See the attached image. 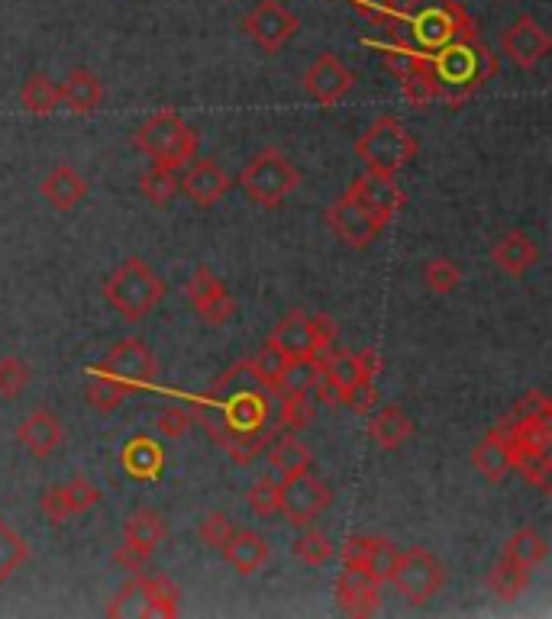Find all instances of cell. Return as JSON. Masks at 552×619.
Wrapping results in <instances>:
<instances>
[{"label": "cell", "instance_id": "db71d44e", "mask_svg": "<svg viewBox=\"0 0 552 619\" xmlns=\"http://www.w3.org/2000/svg\"><path fill=\"white\" fill-rule=\"evenodd\" d=\"M246 364L253 368V374L259 377V384L266 387V391H272L275 387V381H278V371H281V364H284V358L266 343L259 352L253 355V358H246Z\"/></svg>", "mask_w": 552, "mask_h": 619}, {"label": "cell", "instance_id": "83f0119b", "mask_svg": "<svg viewBox=\"0 0 552 619\" xmlns=\"http://www.w3.org/2000/svg\"><path fill=\"white\" fill-rule=\"evenodd\" d=\"M133 394V387L126 384V381H120L113 371H107L100 361L94 364L91 371H88V384H85V400L91 404L94 410H100V413H110V410H116L126 397Z\"/></svg>", "mask_w": 552, "mask_h": 619}, {"label": "cell", "instance_id": "277c9868", "mask_svg": "<svg viewBox=\"0 0 552 619\" xmlns=\"http://www.w3.org/2000/svg\"><path fill=\"white\" fill-rule=\"evenodd\" d=\"M133 146L152 165L182 172L184 165L197 156V129L184 123L179 110H159L133 133Z\"/></svg>", "mask_w": 552, "mask_h": 619}, {"label": "cell", "instance_id": "7bdbcfd3", "mask_svg": "<svg viewBox=\"0 0 552 619\" xmlns=\"http://www.w3.org/2000/svg\"><path fill=\"white\" fill-rule=\"evenodd\" d=\"M149 594V617H179V587L162 574H143Z\"/></svg>", "mask_w": 552, "mask_h": 619}, {"label": "cell", "instance_id": "d6986e66", "mask_svg": "<svg viewBox=\"0 0 552 619\" xmlns=\"http://www.w3.org/2000/svg\"><path fill=\"white\" fill-rule=\"evenodd\" d=\"M220 552H223V558H226V565H230L233 571L246 574V578H249V574H259V571L269 565V558H272L269 538L256 530H233L230 532V538L220 545Z\"/></svg>", "mask_w": 552, "mask_h": 619}, {"label": "cell", "instance_id": "1f68e13d", "mask_svg": "<svg viewBox=\"0 0 552 619\" xmlns=\"http://www.w3.org/2000/svg\"><path fill=\"white\" fill-rule=\"evenodd\" d=\"M484 584H488V591H491L498 601L514 604V601L527 591V584H530V571L520 568V565H514V561H507V558L501 555V558L494 561V568L488 571Z\"/></svg>", "mask_w": 552, "mask_h": 619}, {"label": "cell", "instance_id": "30bf717a", "mask_svg": "<svg viewBox=\"0 0 552 619\" xmlns=\"http://www.w3.org/2000/svg\"><path fill=\"white\" fill-rule=\"evenodd\" d=\"M184 297L191 300V307L197 310V317L207 326H226L236 313V300L226 290V284L210 271L207 265H200L184 284Z\"/></svg>", "mask_w": 552, "mask_h": 619}, {"label": "cell", "instance_id": "603a6c76", "mask_svg": "<svg viewBox=\"0 0 552 619\" xmlns=\"http://www.w3.org/2000/svg\"><path fill=\"white\" fill-rule=\"evenodd\" d=\"M165 538H169V527H165L162 513L152 507L133 510V517L123 523V545L136 548L139 555L152 558L159 552V545H165Z\"/></svg>", "mask_w": 552, "mask_h": 619}, {"label": "cell", "instance_id": "f6af8a7d", "mask_svg": "<svg viewBox=\"0 0 552 619\" xmlns=\"http://www.w3.org/2000/svg\"><path fill=\"white\" fill-rule=\"evenodd\" d=\"M243 391H266L246 361H236V364H233L226 374H220L217 384L210 387V394L220 397V400H226V397H233V394H243Z\"/></svg>", "mask_w": 552, "mask_h": 619}, {"label": "cell", "instance_id": "f5cc1de1", "mask_svg": "<svg viewBox=\"0 0 552 619\" xmlns=\"http://www.w3.org/2000/svg\"><path fill=\"white\" fill-rule=\"evenodd\" d=\"M191 423H194V417H191V410H184L182 404H169V407H162L159 417H156V430H159L165 440H184L187 430H191Z\"/></svg>", "mask_w": 552, "mask_h": 619}, {"label": "cell", "instance_id": "680465c9", "mask_svg": "<svg viewBox=\"0 0 552 619\" xmlns=\"http://www.w3.org/2000/svg\"><path fill=\"white\" fill-rule=\"evenodd\" d=\"M514 413H517V417H552L550 397L533 387V391H527V394L520 397V404H517Z\"/></svg>", "mask_w": 552, "mask_h": 619}, {"label": "cell", "instance_id": "4316f807", "mask_svg": "<svg viewBox=\"0 0 552 619\" xmlns=\"http://www.w3.org/2000/svg\"><path fill=\"white\" fill-rule=\"evenodd\" d=\"M368 436L378 448H401L414 436V420L397 407V404H384L375 410L371 423H368Z\"/></svg>", "mask_w": 552, "mask_h": 619}, {"label": "cell", "instance_id": "ffe728a7", "mask_svg": "<svg viewBox=\"0 0 552 619\" xmlns=\"http://www.w3.org/2000/svg\"><path fill=\"white\" fill-rule=\"evenodd\" d=\"M16 443L23 445L33 458H49L59 445L65 443V430L52 410L39 407L16 426Z\"/></svg>", "mask_w": 552, "mask_h": 619}, {"label": "cell", "instance_id": "484cf974", "mask_svg": "<svg viewBox=\"0 0 552 619\" xmlns=\"http://www.w3.org/2000/svg\"><path fill=\"white\" fill-rule=\"evenodd\" d=\"M59 100L72 110V113H94L103 100V85L94 75L91 69H72L62 85H59Z\"/></svg>", "mask_w": 552, "mask_h": 619}, {"label": "cell", "instance_id": "c3c4849f", "mask_svg": "<svg viewBox=\"0 0 552 619\" xmlns=\"http://www.w3.org/2000/svg\"><path fill=\"white\" fill-rule=\"evenodd\" d=\"M62 497H65V504H69V510H72V517H78V513H88L91 507L100 504V487L91 484L88 478H72L69 484H62Z\"/></svg>", "mask_w": 552, "mask_h": 619}, {"label": "cell", "instance_id": "74e56055", "mask_svg": "<svg viewBox=\"0 0 552 619\" xmlns=\"http://www.w3.org/2000/svg\"><path fill=\"white\" fill-rule=\"evenodd\" d=\"M269 443V433H266V426H259V430H236V426H230L226 433H223V451L236 461V465H249L262 448Z\"/></svg>", "mask_w": 552, "mask_h": 619}, {"label": "cell", "instance_id": "d590c367", "mask_svg": "<svg viewBox=\"0 0 552 619\" xmlns=\"http://www.w3.org/2000/svg\"><path fill=\"white\" fill-rule=\"evenodd\" d=\"M300 535L291 542V555L294 558H300L304 565H310V568H320V565H327V561H333V555H336V545L330 542V535L320 530V527H314V523H307V527H300Z\"/></svg>", "mask_w": 552, "mask_h": 619}, {"label": "cell", "instance_id": "cb8c5ba5", "mask_svg": "<svg viewBox=\"0 0 552 619\" xmlns=\"http://www.w3.org/2000/svg\"><path fill=\"white\" fill-rule=\"evenodd\" d=\"M39 194L56 207V210H75L88 197V177L72 165H56L42 177Z\"/></svg>", "mask_w": 552, "mask_h": 619}, {"label": "cell", "instance_id": "7a4b0ae2", "mask_svg": "<svg viewBox=\"0 0 552 619\" xmlns=\"http://www.w3.org/2000/svg\"><path fill=\"white\" fill-rule=\"evenodd\" d=\"M420 52H437L456 39H478V23L462 10L459 0H410L401 23Z\"/></svg>", "mask_w": 552, "mask_h": 619}, {"label": "cell", "instance_id": "44dd1931", "mask_svg": "<svg viewBox=\"0 0 552 619\" xmlns=\"http://www.w3.org/2000/svg\"><path fill=\"white\" fill-rule=\"evenodd\" d=\"M471 465L491 484H501L514 471V448H511V440H507L504 426H494L481 443L475 445Z\"/></svg>", "mask_w": 552, "mask_h": 619}, {"label": "cell", "instance_id": "ac0fdd59", "mask_svg": "<svg viewBox=\"0 0 552 619\" xmlns=\"http://www.w3.org/2000/svg\"><path fill=\"white\" fill-rule=\"evenodd\" d=\"M336 604L349 617H375L381 607V581H375L359 568L343 565L336 578Z\"/></svg>", "mask_w": 552, "mask_h": 619}, {"label": "cell", "instance_id": "d6a6232c", "mask_svg": "<svg viewBox=\"0 0 552 619\" xmlns=\"http://www.w3.org/2000/svg\"><path fill=\"white\" fill-rule=\"evenodd\" d=\"M20 103H23V110L26 113H33V116H52L56 110H59V85L46 75V72H36V75H29L26 82H23V88H20Z\"/></svg>", "mask_w": 552, "mask_h": 619}, {"label": "cell", "instance_id": "4dcf8cb0", "mask_svg": "<svg viewBox=\"0 0 552 619\" xmlns=\"http://www.w3.org/2000/svg\"><path fill=\"white\" fill-rule=\"evenodd\" d=\"M320 371H323V358H317V355L284 358L272 391H275V394H291V391H307V394H310V387H314V381L320 377Z\"/></svg>", "mask_w": 552, "mask_h": 619}, {"label": "cell", "instance_id": "5b68a950", "mask_svg": "<svg viewBox=\"0 0 552 619\" xmlns=\"http://www.w3.org/2000/svg\"><path fill=\"white\" fill-rule=\"evenodd\" d=\"M356 156L363 159L366 172L397 175L410 159L417 156V139L404 129L394 116H378L366 126V133L356 139Z\"/></svg>", "mask_w": 552, "mask_h": 619}, {"label": "cell", "instance_id": "7c38bea8", "mask_svg": "<svg viewBox=\"0 0 552 619\" xmlns=\"http://www.w3.org/2000/svg\"><path fill=\"white\" fill-rule=\"evenodd\" d=\"M304 90L310 100H317L320 107H336L340 100H346V94L356 85L353 69L343 65V59L336 52H320L307 72H304Z\"/></svg>", "mask_w": 552, "mask_h": 619}, {"label": "cell", "instance_id": "7dc6e473", "mask_svg": "<svg viewBox=\"0 0 552 619\" xmlns=\"http://www.w3.org/2000/svg\"><path fill=\"white\" fill-rule=\"evenodd\" d=\"M424 284L433 294H453L462 284V268L453 259H430L424 265Z\"/></svg>", "mask_w": 552, "mask_h": 619}, {"label": "cell", "instance_id": "91938a15", "mask_svg": "<svg viewBox=\"0 0 552 619\" xmlns=\"http://www.w3.org/2000/svg\"><path fill=\"white\" fill-rule=\"evenodd\" d=\"M113 565L123 568L126 574H146V568H149V555H139L136 548L120 545V548L113 552Z\"/></svg>", "mask_w": 552, "mask_h": 619}, {"label": "cell", "instance_id": "60d3db41", "mask_svg": "<svg viewBox=\"0 0 552 619\" xmlns=\"http://www.w3.org/2000/svg\"><path fill=\"white\" fill-rule=\"evenodd\" d=\"M29 558V542L0 520V584L10 581V574H16Z\"/></svg>", "mask_w": 552, "mask_h": 619}, {"label": "cell", "instance_id": "681fc988", "mask_svg": "<svg viewBox=\"0 0 552 619\" xmlns=\"http://www.w3.org/2000/svg\"><path fill=\"white\" fill-rule=\"evenodd\" d=\"M246 504L253 507L256 517H275L281 507V487L272 478H259L256 484H249L246 491Z\"/></svg>", "mask_w": 552, "mask_h": 619}, {"label": "cell", "instance_id": "9c48e42d", "mask_svg": "<svg viewBox=\"0 0 552 619\" xmlns=\"http://www.w3.org/2000/svg\"><path fill=\"white\" fill-rule=\"evenodd\" d=\"M300 29V16L278 0H262L243 16V33L269 55L281 52Z\"/></svg>", "mask_w": 552, "mask_h": 619}, {"label": "cell", "instance_id": "e0dca14e", "mask_svg": "<svg viewBox=\"0 0 552 619\" xmlns=\"http://www.w3.org/2000/svg\"><path fill=\"white\" fill-rule=\"evenodd\" d=\"M100 364L107 371H113L120 381H126L133 391L136 387H149L156 381V355L149 352V346L143 339H136V336L116 343Z\"/></svg>", "mask_w": 552, "mask_h": 619}, {"label": "cell", "instance_id": "e575fe53", "mask_svg": "<svg viewBox=\"0 0 552 619\" xmlns=\"http://www.w3.org/2000/svg\"><path fill=\"white\" fill-rule=\"evenodd\" d=\"M269 461H272V468L278 471V478H291V474L307 471V468L314 465V455H310L307 443L297 440V433H287V436H281V440L272 445Z\"/></svg>", "mask_w": 552, "mask_h": 619}, {"label": "cell", "instance_id": "2e32d148", "mask_svg": "<svg viewBox=\"0 0 552 619\" xmlns=\"http://www.w3.org/2000/svg\"><path fill=\"white\" fill-rule=\"evenodd\" d=\"M230 187H233V177L210 159L187 162L179 175V190L200 210H210L217 200H223L230 194Z\"/></svg>", "mask_w": 552, "mask_h": 619}, {"label": "cell", "instance_id": "ee69618b", "mask_svg": "<svg viewBox=\"0 0 552 619\" xmlns=\"http://www.w3.org/2000/svg\"><path fill=\"white\" fill-rule=\"evenodd\" d=\"M514 471H520V478L527 484H533L537 491L550 494L552 491V455L550 451H524L514 458Z\"/></svg>", "mask_w": 552, "mask_h": 619}, {"label": "cell", "instance_id": "6f0895ef", "mask_svg": "<svg viewBox=\"0 0 552 619\" xmlns=\"http://www.w3.org/2000/svg\"><path fill=\"white\" fill-rule=\"evenodd\" d=\"M39 510H42V517H46L52 527H62V523L72 520V510H69V504H65V497H62V484L46 487V494H42V500H39Z\"/></svg>", "mask_w": 552, "mask_h": 619}, {"label": "cell", "instance_id": "94428289", "mask_svg": "<svg viewBox=\"0 0 552 619\" xmlns=\"http://www.w3.org/2000/svg\"><path fill=\"white\" fill-rule=\"evenodd\" d=\"M353 361H356V368H359V374L363 377H375L378 371H381V358L375 349H363V352H353Z\"/></svg>", "mask_w": 552, "mask_h": 619}, {"label": "cell", "instance_id": "8992f818", "mask_svg": "<svg viewBox=\"0 0 552 619\" xmlns=\"http://www.w3.org/2000/svg\"><path fill=\"white\" fill-rule=\"evenodd\" d=\"M240 184L249 194L253 203L275 210L281 207L300 184V172L287 162L284 152L278 149H262L256 159H249V165L240 172Z\"/></svg>", "mask_w": 552, "mask_h": 619}, {"label": "cell", "instance_id": "3957f363", "mask_svg": "<svg viewBox=\"0 0 552 619\" xmlns=\"http://www.w3.org/2000/svg\"><path fill=\"white\" fill-rule=\"evenodd\" d=\"M103 297L126 323H139L165 297V281L146 259H126L103 281Z\"/></svg>", "mask_w": 552, "mask_h": 619}, {"label": "cell", "instance_id": "d4e9b609", "mask_svg": "<svg viewBox=\"0 0 552 619\" xmlns=\"http://www.w3.org/2000/svg\"><path fill=\"white\" fill-rule=\"evenodd\" d=\"M120 465L133 481H156L165 468V451L149 436H133L120 451Z\"/></svg>", "mask_w": 552, "mask_h": 619}, {"label": "cell", "instance_id": "7402d4cb", "mask_svg": "<svg viewBox=\"0 0 552 619\" xmlns=\"http://www.w3.org/2000/svg\"><path fill=\"white\" fill-rule=\"evenodd\" d=\"M491 262H494L498 271H504L511 277H524L530 268L540 262V246L524 230H511L491 246Z\"/></svg>", "mask_w": 552, "mask_h": 619}, {"label": "cell", "instance_id": "836d02e7", "mask_svg": "<svg viewBox=\"0 0 552 619\" xmlns=\"http://www.w3.org/2000/svg\"><path fill=\"white\" fill-rule=\"evenodd\" d=\"M547 555H550L547 538L537 530H530V527H527V530H517L504 542V558L514 561V565H520V568H527V571H533L537 565H543Z\"/></svg>", "mask_w": 552, "mask_h": 619}, {"label": "cell", "instance_id": "f907efd6", "mask_svg": "<svg viewBox=\"0 0 552 619\" xmlns=\"http://www.w3.org/2000/svg\"><path fill=\"white\" fill-rule=\"evenodd\" d=\"M307 333H310V355L323 358L336 349V323L327 313H307Z\"/></svg>", "mask_w": 552, "mask_h": 619}, {"label": "cell", "instance_id": "8fae6325", "mask_svg": "<svg viewBox=\"0 0 552 619\" xmlns=\"http://www.w3.org/2000/svg\"><path fill=\"white\" fill-rule=\"evenodd\" d=\"M363 210H366L368 216L384 230L391 220H394V213L404 207V187L397 184V175H384V172H366V175H359L353 184H349V190H346Z\"/></svg>", "mask_w": 552, "mask_h": 619}, {"label": "cell", "instance_id": "ab89813d", "mask_svg": "<svg viewBox=\"0 0 552 619\" xmlns=\"http://www.w3.org/2000/svg\"><path fill=\"white\" fill-rule=\"evenodd\" d=\"M139 194H143L152 207H165V203H172L175 194H179V172L162 169V165H152L146 175L139 177Z\"/></svg>", "mask_w": 552, "mask_h": 619}, {"label": "cell", "instance_id": "9a60e30c", "mask_svg": "<svg viewBox=\"0 0 552 619\" xmlns=\"http://www.w3.org/2000/svg\"><path fill=\"white\" fill-rule=\"evenodd\" d=\"M397 555H401L397 545L391 538H381V535H353L343 545V565L366 571L381 584L394 578Z\"/></svg>", "mask_w": 552, "mask_h": 619}, {"label": "cell", "instance_id": "5bb4252c", "mask_svg": "<svg viewBox=\"0 0 552 619\" xmlns=\"http://www.w3.org/2000/svg\"><path fill=\"white\" fill-rule=\"evenodd\" d=\"M327 226L333 230V236L349 246V249H368L378 236H381V226L368 216L366 210L349 197H336L330 207H327Z\"/></svg>", "mask_w": 552, "mask_h": 619}, {"label": "cell", "instance_id": "6da1fadb", "mask_svg": "<svg viewBox=\"0 0 552 619\" xmlns=\"http://www.w3.org/2000/svg\"><path fill=\"white\" fill-rule=\"evenodd\" d=\"M427 55L440 88V100L446 103H465L498 69L491 49L481 46V39H456Z\"/></svg>", "mask_w": 552, "mask_h": 619}, {"label": "cell", "instance_id": "4fadbf2b", "mask_svg": "<svg viewBox=\"0 0 552 619\" xmlns=\"http://www.w3.org/2000/svg\"><path fill=\"white\" fill-rule=\"evenodd\" d=\"M501 49H504V55L517 65V69H537L547 55H550L552 49V39L550 33L540 26V20L537 16H517L507 29H504V36H501Z\"/></svg>", "mask_w": 552, "mask_h": 619}, {"label": "cell", "instance_id": "ba28073f", "mask_svg": "<svg viewBox=\"0 0 552 619\" xmlns=\"http://www.w3.org/2000/svg\"><path fill=\"white\" fill-rule=\"evenodd\" d=\"M281 487V507L278 513L291 523V527H307L314 523L330 504H333V491L323 478H317L310 468L291 478L278 481Z\"/></svg>", "mask_w": 552, "mask_h": 619}, {"label": "cell", "instance_id": "52a82bcc", "mask_svg": "<svg viewBox=\"0 0 552 619\" xmlns=\"http://www.w3.org/2000/svg\"><path fill=\"white\" fill-rule=\"evenodd\" d=\"M391 584L401 591V597L414 607L433 601L443 584H446V568L443 561L427 552V548H407L397 555V568H394V578Z\"/></svg>", "mask_w": 552, "mask_h": 619}, {"label": "cell", "instance_id": "bcb514c9", "mask_svg": "<svg viewBox=\"0 0 552 619\" xmlns=\"http://www.w3.org/2000/svg\"><path fill=\"white\" fill-rule=\"evenodd\" d=\"M29 377H33V371L23 358H16V355L0 358V397H7V400L20 397L26 391Z\"/></svg>", "mask_w": 552, "mask_h": 619}, {"label": "cell", "instance_id": "f35d334b", "mask_svg": "<svg viewBox=\"0 0 552 619\" xmlns=\"http://www.w3.org/2000/svg\"><path fill=\"white\" fill-rule=\"evenodd\" d=\"M107 617H149V594H146L143 574H133L120 587V594L107 607Z\"/></svg>", "mask_w": 552, "mask_h": 619}, {"label": "cell", "instance_id": "8d00e7d4", "mask_svg": "<svg viewBox=\"0 0 552 619\" xmlns=\"http://www.w3.org/2000/svg\"><path fill=\"white\" fill-rule=\"evenodd\" d=\"M278 426L284 433H300L310 426L314 420V397L307 391H291V394H278Z\"/></svg>", "mask_w": 552, "mask_h": 619}, {"label": "cell", "instance_id": "f1b7e54d", "mask_svg": "<svg viewBox=\"0 0 552 619\" xmlns=\"http://www.w3.org/2000/svg\"><path fill=\"white\" fill-rule=\"evenodd\" d=\"M223 413H226V423L236 430H259V426H266L269 400L262 391H243V394H233L223 400Z\"/></svg>", "mask_w": 552, "mask_h": 619}, {"label": "cell", "instance_id": "9f6ffc18", "mask_svg": "<svg viewBox=\"0 0 552 619\" xmlns=\"http://www.w3.org/2000/svg\"><path fill=\"white\" fill-rule=\"evenodd\" d=\"M230 532H233L230 517L217 510V513H210V517H204V520H200V527H197V538H200L207 548H220V545L230 538Z\"/></svg>", "mask_w": 552, "mask_h": 619}, {"label": "cell", "instance_id": "11a10c76", "mask_svg": "<svg viewBox=\"0 0 552 619\" xmlns=\"http://www.w3.org/2000/svg\"><path fill=\"white\" fill-rule=\"evenodd\" d=\"M356 3V10L368 16L375 26H397L401 23V7H397V0H353Z\"/></svg>", "mask_w": 552, "mask_h": 619}, {"label": "cell", "instance_id": "816d5d0a", "mask_svg": "<svg viewBox=\"0 0 552 619\" xmlns=\"http://www.w3.org/2000/svg\"><path fill=\"white\" fill-rule=\"evenodd\" d=\"M340 404L349 407L353 413H371V407L378 404V387L375 377H356L349 387L340 391Z\"/></svg>", "mask_w": 552, "mask_h": 619}, {"label": "cell", "instance_id": "b9f144b4", "mask_svg": "<svg viewBox=\"0 0 552 619\" xmlns=\"http://www.w3.org/2000/svg\"><path fill=\"white\" fill-rule=\"evenodd\" d=\"M191 417L207 430V436L213 443L223 440V433L230 430L226 423V413H223V400L213 397V394H200V397H191Z\"/></svg>", "mask_w": 552, "mask_h": 619}, {"label": "cell", "instance_id": "f546056e", "mask_svg": "<svg viewBox=\"0 0 552 619\" xmlns=\"http://www.w3.org/2000/svg\"><path fill=\"white\" fill-rule=\"evenodd\" d=\"M269 346L281 358H297V355H310V333H307V313L304 310H291L269 336Z\"/></svg>", "mask_w": 552, "mask_h": 619}]
</instances>
